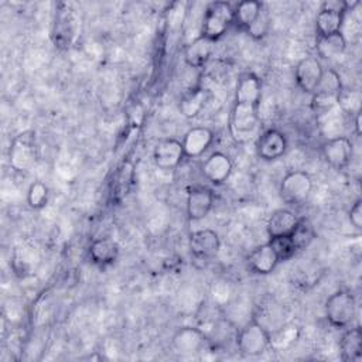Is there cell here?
Returning a JSON list of instances; mask_svg holds the SVG:
<instances>
[{"label":"cell","instance_id":"1","mask_svg":"<svg viewBox=\"0 0 362 362\" xmlns=\"http://www.w3.org/2000/svg\"><path fill=\"white\" fill-rule=\"evenodd\" d=\"M262 96V82L252 72L239 76L235 100L230 112V130L236 140H243L252 134L259 124V103Z\"/></svg>","mask_w":362,"mask_h":362},{"label":"cell","instance_id":"2","mask_svg":"<svg viewBox=\"0 0 362 362\" xmlns=\"http://www.w3.org/2000/svg\"><path fill=\"white\" fill-rule=\"evenodd\" d=\"M341 76L335 69H324L322 78L311 93V107L317 115H327L339 105L342 95Z\"/></svg>","mask_w":362,"mask_h":362},{"label":"cell","instance_id":"3","mask_svg":"<svg viewBox=\"0 0 362 362\" xmlns=\"http://www.w3.org/2000/svg\"><path fill=\"white\" fill-rule=\"evenodd\" d=\"M38 161V144L34 130L18 133L8 148L10 167L17 173L30 171Z\"/></svg>","mask_w":362,"mask_h":362},{"label":"cell","instance_id":"4","mask_svg":"<svg viewBox=\"0 0 362 362\" xmlns=\"http://www.w3.org/2000/svg\"><path fill=\"white\" fill-rule=\"evenodd\" d=\"M324 313L331 327L338 329L349 327L356 314V301L354 294L349 290H337L327 298Z\"/></svg>","mask_w":362,"mask_h":362},{"label":"cell","instance_id":"5","mask_svg":"<svg viewBox=\"0 0 362 362\" xmlns=\"http://www.w3.org/2000/svg\"><path fill=\"white\" fill-rule=\"evenodd\" d=\"M358 4H359V1H356V0H354V1L334 0V1L322 3L321 10L318 11V14L315 17L317 38L341 33L346 11L352 10Z\"/></svg>","mask_w":362,"mask_h":362},{"label":"cell","instance_id":"6","mask_svg":"<svg viewBox=\"0 0 362 362\" xmlns=\"http://www.w3.org/2000/svg\"><path fill=\"white\" fill-rule=\"evenodd\" d=\"M235 342L242 355L257 356L270 348V332L263 324L252 320L238 331Z\"/></svg>","mask_w":362,"mask_h":362},{"label":"cell","instance_id":"7","mask_svg":"<svg viewBox=\"0 0 362 362\" xmlns=\"http://www.w3.org/2000/svg\"><path fill=\"white\" fill-rule=\"evenodd\" d=\"M230 24H233L232 4L228 1H214L205 10L201 35L216 42L228 31Z\"/></svg>","mask_w":362,"mask_h":362},{"label":"cell","instance_id":"8","mask_svg":"<svg viewBox=\"0 0 362 362\" xmlns=\"http://www.w3.org/2000/svg\"><path fill=\"white\" fill-rule=\"evenodd\" d=\"M313 189V178L308 173L294 170L287 173L280 182V197L287 204H300L307 199Z\"/></svg>","mask_w":362,"mask_h":362},{"label":"cell","instance_id":"9","mask_svg":"<svg viewBox=\"0 0 362 362\" xmlns=\"http://www.w3.org/2000/svg\"><path fill=\"white\" fill-rule=\"evenodd\" d=\"M206 334L197 327H181L171 337V346L175 354L189 356L201 352L206 345Z\"/></svg>","mask_w":362,"mask_h":362},{"label":"cell","instance_id":"10","mask_svg":"<svg viewBox=\"0 0 362 362\" xmlns=\"http://www.w3.org/2000/svg\"><path fill=\"white\" fill-rule=\"evenodd\" d=\"M324 74L322 64L315 57H305L298 61L294 71V78L297 86L304 93H313L317 85L320 83Z\"/></svg>","mask_w":362,"mask_h":362},{"label":"cell","instance_id":"11","mask_svg":"<svg viewBox=\"0 0 362 362\" xmlns=\"http://www.w3.org/2000/svg\"><path fill=\"white\" fill-rule=\"evenodd\" d=\"M324 160L334 168L342 170L348 167L352 158V141L345 136H337L328 139L321 146Z\"/></svg>","mask_w":362,"mask_h":362},{"label":"cell","instance_id":"12","mask_svg":"<svg viewBox=\"0 0 362 362\" xmlns=\"http://www.w3.org/2000/svg\"><path fill=\"white\" fill-rule=\"evenodd\" d=\"M287 150V139L277 129H267L262 133L256 143V153L264 161L280 158Z\"/></svg>","mask_w":362,"mask_h":362},{"label":"cell","instance_id":"13","mask_svg":"<svg viewBox=\"0 0 362 362\" xmlns=\"http://www.w3.org/2000/svg\"><path fill=\"white\" fill-rule=\"evenodd\" d=\"M188 245L192 256L205 260L218 255L221 249V239L212 229H199L191 233Z\"/></svg>","mask_w":362,"mask_h":362},{"label":"cell","instance_id":"14","mask_svg":"<svg viewBox=\"0 0 362 362\" xmlns=\"http://www.w3.org/2000/svg\"><path fill=\"white\" fill-rule=\"evenodd\" d=\"M185 157L182 143L175 139H164L157 143L153 151L154 164L161 170L175 168Z\"/></svg>","mask_w":362,"mask_h":362},{"label":"cell","instance_id":"15","mask_svg":"<svg viewBox=\"0 0 362 362\" xmlns=\"http://www.w3.org/2000/svg\"><path fill=\"white\" fill-rule=\"evenodd\" d=\"M233 170L232 160L229 156L221 151L212 153L201 165L202 175L212 184L218 185L226 181Z\"/></svg>","mask_w":362,"mask_h":362},{"label":"cell","instance_id":"16","mask_svg":"<svg viewBox=\"0 0 362 362\" xmlns=\"http://www.w3.org/2000/svg\"><path fill=\"white\" fill-rule=\"evenodd\" d=\"M214 205V192L206 187H195L187 195V215L191 221L204 219Z\"/></svg>","mask_w":362,"mask_h":362},{"label":"cell","instance_id":"17","mask_svg":"<svg viewBox=\"0 0 362 362\" xmlns=\"http://www.w3.org/2000/svg\"><path fill=\"white\" fill-rule=\"evenodd\" d=\"M277 263L279 257L269 242L255 247L246 257V266L255 274H269L274 270Z\"/></svg>","mask_w":362,"mask_h":362},{"label":"cell","instance_id":"18","mask_svg":"<svg viewBox=\"0 0 362 362\" xmlns=\"http://www.w3.org/2000/svg\"><path fill=\"white\" fill-rule=\"evenodd\" d=\"M214 140V132L204 126L191 127L182 139V148L185 157H199L206 151Z\"/></svg>","mask_w":362,"mask_h":362},{"label":"cell","instance_id":"19","mask_svg":"<svg viewBox=\"0 0 362 362\" xmlns=\"http://www.w3.org/2000/svg\"><path fill=\"white\" fill-rule=\"evenodd\" d=\"M215 48V41L199 35L184 48V61L191 68H202L211 58Z\"/></svg>","mask_w":362,"mask_h":362},{"label":"cell","instance_id":"20","mask_svg":"<svg viewBox=\"0 0 362 362\" xmlns=\"http://www.w3.org/2000/svg\"><path fill=\"white\" fill-rule=\"evenodd\" d=\"M89 257L90 260L103 267V266H109L113 264L119 256V246L115 240L112 239H106V238H100V239H95L90 245H89Z\"/></svg>","mask_w":362,"mask_h":362},{"label":"cell","instance_id":"21","mask_svg":"<svg viewBox=\"0 0 362 362\" xmlns=\"http://www.w3.org/2000/svg\"><path fill=\"white\" fill-rule=\"evenodd\" d=\"M262 13V3L256 0H245L235 6L233 8V24L242 30L249 33L256 20Z\"/></svg>","mask_w":362,"mask_h":362},{"label":"cell","instance_id":"22","mask_svg":"<svg viewBox=\"0 0 362 362\" xmlns=\"http://www.w3.org/2000/svg\"><path fill=\"white\" fill-rule=\"evenodd\" d=\"M209 98V92L204 86L191 88L180 100V112L184 117L192 119L201 113L206 100Z\"/></svg>","mask_w":362,"mask_h":362},{"label":"cell","instance_id":"23","mask_svg":"<svg viewBox=\"0 0 362 362\" xmlns=\"http://www.w3.org/2000/svg\"><path fill=\"white\" fill-rule=\"evenodd\" d=\"M298 218L288 209H277L274 211L267 221V235L269 238L287 236L296 226Z\"/></svg>","mask_w":362,"mask_h":362},{"label":"cell","instance_id":"24","mask_svg":"<svg viewBox=\"0 0 362 362\" xmlns=\"http://www.w3.org/2000/svg\"><path fill=\"white\" fill-rule=\"evenodd\" d=\"M342 361H358L362 354V332L359 327L348 328L339 341Z\"/></svg>","mask_w":362,"mask_h":362},{"label":"cell","instance_id":"25","mask_svg":"<svg viewBox=\"0 0 362 362\" xmlns=\"http://www.w3.org/2000/svg\"><path fill=\"white\" fill-rule=\"evenodd\" d=\"M238 329L229 320H218L214 324V328L209 335H206V342L214 349H223L226 348L232 341L236 339Z\"/></svg>","mask_w":362,"mask_h":362},{"label":"cell","instance_id":"26","mask_svg":"<svg viewBox=\"0 0 362 362\" xmlns=\"http://www.w3.org/2000/svg\"><path fill=\"white\" fill-rule=\"evenodd\" d=\"M346 48V40L341 33L317 38V52L321 58L331 59L344 54Z\"/></svg>","mask_w":362,"mask_h":362},{"label":"cell","instance_id":"27","mask_svg":"<svg viewBox=\"0 0 362 362\" xmlns=\"http://www.w3.org/2000/svg\"><path fill=\"white\" fill-rule=\"evenodd\" d=\"M288 238L296 250H303L307 246H310V243L315 238V229H314L311 221L307 218H300L297 221L296 226L293 228V230L290 232Z\"/></svg>","mask_w":362,"mask_h":362},{"label":"cell","instance_id":"28","mask_svg":"<svg viewBox=\"0 0 362 362\" xmlns=\"http://www.w3.org/2000/svg\"><path fill=\"white\" fill-rule=\"evenodd\" d=\"M300 335V329L294 325H283L270 334V348L284 349L290 346Z\"/></svg>","mask_w":362,"mask_h":362},{"label":"cell","instance_id":"29","mask_svg":"<svg viewBox=\"0 0 362 362\" xmlns=\"http://www.w3.org/2000/svg\"><path fill=\"white\" fill-rule=\"evenodd\" d=\"M48 187L42 181H34L27 189V204L33 209H41L48 202Z\"/></svg>","mask_w":362,"mask_h":362},{"label":"cell","instance_id":"30","mask_svg":"<svg viewBox=\"0 0 362 362\" xmlns=\"http://www.w3.org/2000/svg\"><path fill=\"white\" fill-rule=\"evenodd\" d=\"M269 243L272 245V247L274 249L277 257H279V262H284V260H288L294 256V253L297 252L288 238L287 236H277V238H270Z\"/></svg>","mask_w":362,"mask_h":362},{"label":"cell","instance_id":"31","mask_svg":"<svg viewBox=\"0 0 362 362\" xmlns=\"http://www.w3.org/2000/svg\"><path fill=\"white\" fill-rule=\"evenodd\" d=\"M187 3L185 1H175L167 10V23L170 28L177 30L182 25L185 16H187Z\"/></svg>","mask_w":362,"mask_h":362},{"label":"cell","instance_id":"32","mask_svg":"<svg viewBox=\"0 0 362 362\" xmlns=\"http://www.w3.org/2000/svg\"><path fill=\"white\" fill-rule=\"evenodd\" d=\"M132 181H133V171H132V167H127V165L124 164V165L119 170V173H117V175H116V182H115V185H116V188L119 189L117 194H120V195L126 194V192L129 191V187H130Z\"/></svg>","mask_w":362,"mask_h":362},{"label":"cell","instance_id":"33","mask_svg":"<svg viewBox=\"0 0 362 362\" xmlns=\"http://www.w3.org/2000/svg\"><path fill=\"white\" fill-rule=\"evenodd\" d=\"M349 222L356 229L362 228V201L356 199L349 209Z\"/></svg>","mask_w":362,"mask_h":362},{"label":"cell","instance_id":"34","mask_svg":"<svg viewBox=\"0 0 362 362\" xmlns=\"http://www.w3.org/2000/svg\"><path fill=\"white\" fill-rule=\"evenodd\" d=\"M355 130L356 136H361V110H358L355 115Z\"/></svg>","mask_w":362,"mask_h":362}]
</instances>
